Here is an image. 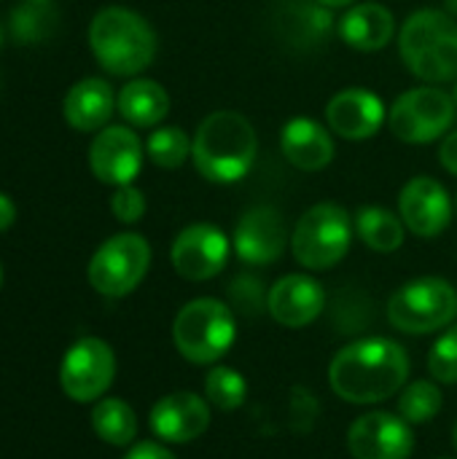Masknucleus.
<instances>
[{
  "label": "nucleus",
  "instance_id": "obj_36",
  "mask_svg": "<svg viewBox=\"0 0 457 459\" xmlns=\"http://www.w3.org/2000/svg\"><path fill=\"white\" fill-rule=\"evenodd\" d=\"M447 13L457 19V0H447Z\"/></svg>",
  "mask_w": 457,
  "mask_h": 459
},
{
  "label": "nucleus",
  "instance_id": "obj_19",
  "mask_svg": "<svg viewBox=\"0 0 457 459\" xmlns=\"http://www.w3.org/2000/svg\"><path fill=\"white\" fill-rule=\"evenodd\" d=\"M280 151L291 167L302 172H318L331 164L337 148L331 132L323 124H318L315 118L296 116L280 132Z\"/></svg>",
  "mask_w": 457,
  "mask_h": 459
},
{
  "label": "nucleus",
  "instance_id": "obj_7",
  "mask_svg": "<svg viewBox=\"0 0 457 459\" xmlns=\"http://www.w3.org/2000/svg\"><path fill=\"white\" fill-rule=\"evenodd\" d=\"M457 315L455 288L442 277H420L401 285L388 301V320L401 333H431L450 325Z\"/></svg>",
  "mask_w": 457,
  "mask_h": 459
},
{
  "label": "nucleus",
  "instance_id": "obj_42",
  "mask_svg": "<svg viewBox=\"0 0 457 459\" xmlns=\"http://www.w3.org/2000/svg\"><path fill=\"white\" fill-rule=\"evenodd\" d=\"M455 212H457V194H455Z\"/></svg>",
  "mask_w": 457,
  "mask_h": 459
},
{
  "label": "nucleus",
  "instance_id": "obj_33",
  "mask_svg": "<svg viewBox=\"0 0 457 459\" xmlns=\"http://www.w3.org/2000/svg\"><path fill=\"white\" fill-rule=\"evenodd\" d=\"M439 161H442V167H444L450 175H455L457 178V129L444 134L442 148H439Z\"/></svg>",
  "mask_w": 457,
  "mask_h": 459
},
{
  "label": "nucleus",
  "instance_id": "obj_11",
  "mask_svg": "<svg viewBox=\"0 0 457 459\" xmlns=\"http://www.w3.org/2000/svg\"><path fill=\"white\" fill-rule=\"evenodd\" d=\"M229 250H232L229 237L218 226L191 223L175 237L170 247V261L183 280L205 282L213 280L226 266Z\"/></svg>",
  "mask_w": 457,
  "mask_h": 459
},
{
  "label": "nucleus",
  "instance_id": "obj_38",
  "mask_svg": "<svg viewBox=\"0 0 457 459\" xmlns=\"http://www.w3.org/2000/svg\"><path fill=\"white\" fill-rule=\"evenodd\" d=\"M453 446H455V449H457V425H455V428H453Z\"/></svg>",
  "mask_w": 457,
  "mask_h": 459
},
{
  "label": "nucleus",
  "instance_id": "obj_9",
  "mask_svg": "<svg viewBox=\"0 0 457 459\" xmlns=\"http://www.w3.org/2000/svg\"><path fill=\"white\" fill-rule=\"evenodd\" d=\"M151 266V245L135 231L105 239L89 261V282L100 296L121 299L132 293Z\"/></svg>",
  "mask_w": 457,
  "mask_h": 459
},
{
  "label": "nucleus",
  "instance_id": "obj_17",
  "mask_svg": "<svg viewBox=\"0 0 457 459\" xmlns=\"http://www.w3.org/2000/svg\"><path fill=\"white\" fill-rule=\"evenodd\" d=\"M326 293L318 280L307 274H286L277 280L267 296L269 315L286 328H304L321 317Z\"/></svg>",
  "mask_w": 457,
  "mask_h": 459
},
{
  "label": "nucleus",
  "instance_id": "obj_35",
  "mask_svg": "<svg viewBox=\"0 0 457 459\" xmlns=\"http://www.w3.org/2000/svg\"><path fill=\"white\" fill-rule=\"evenodd\" d=\"M321 5H326V8H350L356 0H318Z\"/></svg>",
  "mask_w": 457,
  "mask_h": 459
},
{
  "label": "nucleus",
  "instance_id": "obj_6",
  "mask_svg": "<svg viewBox=\"0 0 457 459\" xmlns=\"http://www.w3.org/2000/svg\"><path fill=\"white\" fill-rule=\"evenodd\" d=\"M234 312L218 299L189 301L172 323V342L178 352L197 366L215 363L234 344Z\"/></svg>",
  "mask_w": 457,
  "mask_h": 459
},
{
  "label": "nucleus",
  "instance_id": "obj_21",
  "mask_svg": "<svg viewBox=\"0 0 457 459\" xmlns=\"http://www.w3.org/2000/svg\"><path fill=\"white\" fill-rule=\"evenodd\" d=\"M116 110V94L102 78H83L70 86L62 102L65 121L75 132H100Z\"/></svg>",
  "mask_w": 457,
  "mask_h": 459
},
{
  "label": "nucleus",
  "instance_id": "obj_16",
  "mask_svg": "<svg viewBox=\"0 0 457 459\" xmlns=\"http://www.w3.org/2000/svg\"><path fill=\"white\" fill-rule=\"evenodd\" d=\"M388 121L385 102L369 89H342L326 105V124L345 140H369Z\"/></svg>",
  "mask_w": 457,
  "mask_h": 459
},
{
  "label": "nucleus",
  "instance_id": "obj_27",
  "mask_svg": "<svg viewBox=\"0 0 457 459\" xmlns=\"http://www.w3.org/2000/svg\"><path fill=\"white\" fill-rule=\"evenodd\" d=\"M442 411V393L434 382L428 379H417L412 382L401 398H399V414L409 422V425H426L428 420H434Z\"/></svg>",
  "mask_w": 457,
  "mask_h": 459
},
{
  "label": "nucleus",
  "instance_id": "obj_30",
  "mask_svg": "<svg viewBox=\"0 0 457 459\" xmlns=\"http://www.w3.org/2000/svg\"><path fill=\"white\" fill-rule=\"evenodd\" d=\"M110 212L116 215V221L121 223H137L145 215V196L140 188L129 186H119L116 194L110 196Z\"/></svg>",
  "mask_w": 457,
  "mask_h": 459
},
{
  "label": "nucleus",
  "instance_id": "obj_32",
  "mask_svg": "<svg viewBox=\"0 0 457 459\" xmlns=\"http://www.w3.org/2000/svg\"><path fill=\"white\" fill-rule=\"evenodd\" d=\"M124 459H175V455L156 441H143V444H135Z\"/></svg>",
  "mask_w": 457,
  "mask_h": 459
},
{
  "label": "nucleus",
  "instance_id": "obj_25",
  "mask_svg": "<svg viewBox=\"0 0 457 459\" xmlns=\"http://www.w3.org/2000/svg\"><path fill=\"white\" fill-rule=\"evenodd\" d=\"M94 433L110 446H129L137 436V417L121 398H102L92 409Z\"/></svg>",
  "mask_w": 457,
  "mask_h": 459
},
{
  "label": "nucleus",
  "instance_id": "obj_3",
  "mask_svg": "<svg viewBox=\"0 0 457 459\" xmlns=\"http://www.w3.org/2000/svg\"><path fill=\"white\" fill-rule=\"evenodd\" d=\"M89 46L102 70L119 78H129L154 62L156 32L137 11L108 5L97 11L89 24Z\"/></svg>",
  "mask_w": 457,
  "mask_h": 459
},
{
  "label": "nucleus",
  "instance_id": "obj_13",
  "mask_svg": "<svg viewBox=\"0 0 457 459\" xmlns=\"http://www.w3.org/2000/svg\"><path fill=\"white\" fill-rule=\"evenodd\" d=\"M286 218L272 204H256L240 215L232 237V247L240 261L250 266H269L286 253Z\"/></svg>",
  "mask_w": 457,
  "mask_h": 459
},
{
  "label": "nucleus",
  "instance_id": "obj_41",
  "mask_svg": "<svg viewBox=\"0 0 457 459\" xmlns=\"http://www.w3.org/2000/svg\"><path fill=\"white\" fill-rule=\"evenodd\" d=\"M0 43H3V27H0Z\"/></svg>",
  "mask_w": 457,
  "mask_h": 459
},
{
  "label": "nucleus",
  "instance_id": "obj_26",
  "mask_svg": "<svg viewBox=\"0 0 457 459\" xmlns=\"http://www.w3.org/2000/svg\"><path fill=\"white\" fill-rule=\"evenodd\" d=\"M145 156L162 169H178L191 156V140L180 126H159L145 140Z\"/></svg>",
  "mask_w": 457,
  "mask_h": 459
},
{
  "label": "nucleus",
  "instance_id": "obj_5",
  "mask_svg": "<svg viewBox=\"0 0 457 459\" xmlns=\"http://www.w3.org/2000/svg\"><path fill=\"white\" fill-rule=\"evenodd\" d=\"M353 221L337 202L312 204L294 226L291 250L294 258L312 272H326L337 266L353 242Z\"/></svg>",
  "mask_w": 457,
  "mask_h": 459
},
{
  "label": "nucleus",
  "instance_id": "obj_39",
  "mask_svg": "<svg viewBox=\"0 0 457 459\" xmlns=\"http://www.w3.org/2000/svg\"><path fill=\"white\" fill-rule=\"evenodd\" d=\"M453 97H455V105H457V83H455V94H453Z\"/></svg>",
  "mask_w": 457,
  "mask_h": 459
},
{
  "label": "nucleus",
  "instance_id": "obj_18",
  "mask_svg": "<svg viewBox=\"0 0 457 459\" xmlns=\"http://www.w3.org/2000/svg\"><path fill=\"white\" fill-rule=\"evenodd\" d=\"M210 425V406L194 393L164 395L151 409V430L159 441L189 444L199 438Z\"/></svg>",
  "mask_w": 457,
  "mask_h": 459
},
{
  "label": "nucleus",
  "instance_id": "obj_34",
  "mask_svg": "<svg viewBox=\"0 0 457 459\" xmlns=\"http://www.w3.org/2000/svg\"><path fill=\"white\" fill-rule=\"evenodd\" d=\"M13 221H16V204L11 196H5L0 191V231H8L13 226Z\"/></svg>",
  "mask_w": 457,
  "mask_h": 459
},
{
  "label": "nucleus",
  "instance_id": "obj_29",
  "mask_svg": "<svg viewBox=\"0 0 457 459\" xmlns=\"http://www.w3.org/2000/svg\"><path fill=\"white\" fill-rule=\"evenodd\" d=\"M428 371L436 382L455 385L457 382V325L439 336V342L431 350Z\"/></svg>",
  "mask_w": 457,
  "mask_h": 459
},
{
  "label": "nucleus",
  "instance_id": "obj_31",
  "mask_svg": "<svg viewBox=\"0 0 457 459\" xmlns=\"http://www.w3.org/2000/svg\"><path fill=\"white\" fill-rule=\"evenodd\" d=\"M232 299L240 307V312L253 315V312H259L264 307V288H261V282L256 277L245 274V277H237L232 282Z\"/></svg>",
  "mask_w": 457,
  "mask_h": 459
},
{
  "label": "nucleus",
  "instance_id": "obj_24",
  "mask_svg": "<svg viewBox=\"0 0 457 459\" xmlns=\"http://www.w3.org/2000/svg\"><path fill=\"white\" fill-rule=\"evenodd\" d=\"M356 234L374 253H396L404 245L407 226L391 210L369 204L356 212Z\"/></svg>",
  "mask_w": 457,
  "mask_h": 459
},
{
  "label": "nucleus",
  "instance_id": "obj_28",
  "mask_svg": "<svg viewBox=\"0 0 457 459\" xmlns=\"http://www.w3.org/2000/svg\"><path fill=\"white\" fill-rule=\"evenodd\" d=\"M205 393L210 398V403L221 411H234L245 403L248 395V385L242 379V374H237L234 368L218 366L207 374L205 379Z\"/></svg>",
  "mask_w": 457,
  "mask_h": 459
},
{
  "label": "nucleus",
  "instance_id": "obj_12",
  "mask_svg": "<svg viewBox=\"0 0 457 459\" xmlns=\"http://www.w3.org/2000/svg\"><path fill=\"white\" fill-rule=\"evenodd\" d=\"M145 145L137 132L121 124H110L100 129L89 148V167L94 178L105 186H129L143 167Z\"/></svg>",
  "mask_w": 457,
  "mask_h": 459
},
{
  "label": "nucleus",
  "instance_id": "obj_23",
  "mask_svg": "<svg viewBox=\"0 0 457 459\" xmlns=\"http://www.w3.org/2000/svg\"><path fill=\"white\" fill-rule=\"evenodd\" d=\"M116 110L121 118L137 129L159 126L170 113V94L159 81L132 78L116 97Z\"/></svg>",
  "mask_w": 457,
  "mask_h": 459
},
{
  "label": "nucleus",
  "instance_id": "obj_8",
  "mask_svg": "<svg viewBox=\"0 0 457 459\" xmlns=\"http://www.w3.org/2000/svg\"><path fill=\"white\" fill-rule=\"evenodd\" d=\"M455 97L439 86H417L404 91L388 113L391 132L401 143L426 145L444 137L455 124Z\"/></svg>",
  "mask_w": 457,
  "mask_h": 459
},
{
  "label": "nucleus",
  "instance_id": "obj_4",
  "mask_svg": "<svg viewBox=\"0 0 457 459\" xmlns=\"http://www.w3.org/2000/svg\"><path fill=\"white\" fill-rule=\"evenodd\" d=\"M399 54L407 70L426 83L455 81L457 19L439 8L409 13L399 32Z\"/></svg>",
  "mask_w": 457,
  "mask_h": 459
},
{
  "label": "nucleus",
  "instance_id": "obj_15",
  "mask_svg": "<svg viewBox=\"0 0 457 459\" xmlns=\"http://www.w3.org/2000/svg\"><path fill=\"white\" fill-rule=\"evenodd\" d=\"M453 210H455V202L450 191L439 180L426 178V175L407 180L399 194V215L404 226L423 239L439 237L450 226Z\"/></svg>",
  "mask_w": 457,
  "mask_h": 459
},
{
  "label": "nucleus",
  "instance_id": "obj_20",
  "mask_svg": "<svg viewBox=\"0 0 457 459\" xmlns=\"http://www.w3.org/2000/svg\"><path fill=\"white\" fill-rule=\"evenodd\" d=\"M337 32L356 51H382L396 35V19L380 3H353L337 19Z\"/></svg>",
  "mask_w": 457,
  "mask_h": 459
},
{
  "label": "nucleus",
  "instance_id": "obj_22",
  "mask_svg": "<svg viewBox=\"0 0 457 459\" xmlns=\"http://www.w3.org/2000/svg\"><path fill=\"white\" fill-rule=\"evenodd\" d=\"M275 22L280 35L296 48L321 46L337 27L331 8L321 5L318 0H286L280 3V13Z\"/></svg>",
  "mask_w": 457,
  "mask_h": 459
},
{
  "label": "nucleus",
  "instance_id": "obj_1",
  "mask_svg": "<svg viewBox=\"0 0 457 459\" xmlns=\"http://www.w3.org/2000/svg\"><path fill=\"white\" fill-rule=\"evenodd\" d=\"M409 377V358L399 342L361 339L342 347L329 368L331 390L347 403H380L396 395Z\"/></svg>",
  "mask_w": 457,
  "mask_h": 459
},
{
  "label": "nucleus",
  "instance_id": "obj_40",
  "mask_svg": "<svg viewBox=\"0 0 457 459\" xmlns=\"http://www.w3.org/2000/svg\"><path fill=\"white\" fill-rule=\"evenodd\" d=\"M0 285H3V269H0Z\"/></svg>",
  "mask_w": 457,
  "mask_h": 459
},
{
  "label": "nucleus",
  "instance_id": "obj_2",
  "mask_svg": "<svg viewBox=\"0 0 457 459\" xmlns=\"http://www.w3.org/2000/svg\"><path fill=\"white\" fill-rule=\"evenodd\" d=\"M259 153V137L253 124L237 110H215L210 113L194 140L191 159L197 172L210 183H237L242 180Z\"/></svg>",
  "mask_w": 457,
  "mask_h": 459
},
{
  "label": "nucleus",
  "instance_id": "obj_37",
  "mask_svg": "<svg viewBox=\"0 0 457 459\" xmlns=\"http://www.w3.org/2000/svg\"><path fill=\"white\" fill-rule=\"evenodd\" d=\"M24 3H27V5H38V8H46V5H48L51 0H24Z\"/></svg>",
  "mask_w": 457,
  "mask_h": 459
},
{
  "label": "nucleus",
  "instance_id": "obj_10",
  "mask_svg": "<svg viewBox=\"0 0 457 459\" xmlns=\"http://www.w3.org/2000/svg\"><path fill=\"white\" fill-rule=\"evenodd\" d=\"M116 377L113 350L94 336L78 339L62 358L59 385L62 393L75 403H92L108 393Z\"/></svg>",
  "mask_w": 457,
  "mask_h": 459
},
{
  "label": "nucleus",
  "instance_id": "obj_14",
  "mask_svg": "<svg viewBox=\"0 0 457 459\" xmlns=\"http://www.w3.org/2000/svg\"><path fill=\"white\" fill-rule=\"evenodd\" d=\"M347 449L356 459H407L415 449L412 425L388 411L364 414L350 425Z\"/></svg>",
  "mask_w": 457,
  "mask_h": 459
}]
</instances>
